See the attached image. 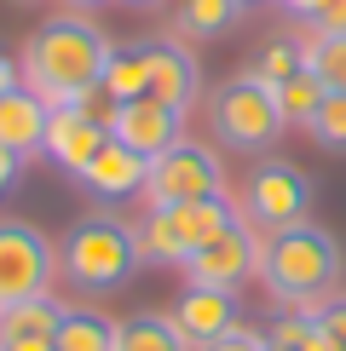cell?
Instances as JSON below:
<instances>
[{
    "label": "cell",
    "mask_w": 346,
    "mask_h": 351,
    "mask_svg": "<svg viewBox=\"0 0 346 351\" xmlns=\"http://www.w3.org/2000/svg\"><path fill=\"white\" fill-rule=\"evenodd\" d=\"M196 351H266V334H254V328H231V334H220V340H208V346H196Z\"/></svg>",
    "instance_id": "28"
},
{
    "label": "cell",
    "mask_w": 346,
    "mask_h": 351,
    "mask_svg": "<svg viewBox=\"0 0 346 351\" xmlns=\"http://www.w3.org/2000/svg\"><path fill=\"white\" fill-rule=\"evenodd\" d=\"M144 254H139V225L110 208L86 213L69 225V237L58 242V271L81 288V294H115L139 276Z\"/></svg>",
    "instance_id": "3"
},
{
    "label": "cell",
    "mask_w": 346,
    "mask_h": 351,
    "mask_svg": "<svg viewBox=\"0 0 346 351\" xmlns=\"http://www.w3.org/2000/svg\"><path fill=\"white\" fill-rule=\"evenodd\" d=\"M179 271H185V282H196V288H225V294H237V288L260 271V230L249 219H237V225L220 230L214 242H202Z\"/></svg>",
    "instance_id": "9"
},
{
    "label": "cell",
    "mask_w": 346,
    "mask_h": 351,
    "mask_svg": "<svg viewBox=\"0 0 346 351\" xmlns=\"http://www.w3.org/2000/svg\"><path fill=\"white\" fill-rule=\"evenodd\" d=\"M260 282L277 305H317L341 288L346 276V247L329 225L317 219H300V225H283L271 237H260Z\"/></svg>",
    "instance_id": "2"
},
{
    "label": "cell",
    "mask_w": 346,
    "mask_h": 351,
    "mask_svg": "<svg viewBox=\"0 0 346 351\" xmlns=\"http://www.w3.org/2000/svg\"><path fill=\"white\" fill-rule=\"evenodd\" d=\"M127 6H156V0H127Z\"/></svg>",
    "instance_id": "34"
},
{
    "label": "cell",
    "mask_w": 346,
    "mask_h": 351,
    "mask_svg": "<svg viewBox=\"0 0 346 351\" xmlns=\"http://www.w3.org/2000/svg\"><path fill=\"white\" fill-rule=\"evenodd\" d=\"M144 81H150V40L144 47H115L98 86H104L115 104H127V98H144Z\"/></svg>",
    "instance_id": "18"
},
{
    "label": "cell",
    "mask_w": 346,
    "mask_h": 351,
    "mask_svg": "<svg viewBox=\"0 0 346 351\" xmlns=\"http://www.w3.org/2000/svg\"><path fill=\"white\" fill-rule=\"evenodd\" d=\"M231 225H237V202H231V196L150 208L139 219V254H144V265H185L202 242H214Z\"/></svg>",
    "instance_id": "5"
},
{
    "label": "cell",
    "mask_w": 346,
    "mask_h": 351,
    "mask_svg": "<svg viewBox=\"0 0 346 351\" xmlns=\"http://www.w3.org/2000/svg\"><path fill=\"white\" fill-rule=\"evenodd\" d=\"M242 219H249L260 237L312 219V179H306L295 162H283V156L260 162L249 179H242Z\"/></svg>",
    "instance_id": "7"
},
{
    "label": "cell",
    "mask_w": 346,
    "mask_h": 351,
    "mask_svg": "<svg viewBox=\"0 0 346 351\" xmlns=\"http://www.w3.org/2000/svg\"><path fill=\"white\" fill-rule=\"evenodd\" d=\"M144 98H156V104L191 115L196 98H202V64L196 52L185 47L179 35L173 40H150V81H144Z\"/></svg>",
    "instance_id": "10"
},
{
    "label": "cell",
    "mask_w": 346,
    "mask_h": 351,
    "mask_svg": "<svg viewBox=\"0 0 346 351\" xmlns=\"http://www.w3.org/2000/svg\"><path fill=\"white\" fill-rule=\"evenodd\" d=\"M312 311H317V323H323V334H329V340H335V346L346 351V288H335L329 300H317Z\"/></svg>",
    "instance_id": "26"
},
{
    "label": "cell",
    "mask_w": 346,
    "mask_h": 351,
    "mask_svg": "<svg viewBox=\"0 0 346 351\" xmlns=\"http://www.w3.org/2000/svg\"><path fill=\"white\" fill-rule=\"evenodd\" d=\"M144 156L139 150H127L122 138H110L104 150L93 156L81 173H76V184L86 190V196H104V202H122V196H133V190H144Z\"/></svg>",
    "instance_id": "15"
},
{
    "label": "cell",
    "mask_w": 346,
    "mask_h": 351,
    "mask_svg": "<svg viewBox=\"0 0 346 351\" xmlns=\"http://www.w3.org/2000/svg\"><path fill=\"white\" fill-rule=\"evenodd\" d=\"M271 346H283V351H341L323 334V323H317L312 305H295L288 317H277V323H271Z\"/></svg>",
    "instance_id": "21"
},
{
    "label": "cell",
    "mask_w": 346,
    "mask_h": 351,
    "mask_svg": "<svg viewBox=\"0 0 346 351\" xmlns=\"http://www.w3.org/2000/svg\"><path fill=\"white\" fill-rule=\"evenodd\" d=\"M214 196H225V167H220V150H214V144L179 138L173 150L150 156V167H144V202H150V208L214 202Z\"/></svg>",
    "instance_id": "6"
},
{
    "label": "cell",
    "mask_w": 346,
    "mask_h": 351,
    "mask_svg": "<svg viewBox=\"0 0 346 351\" xmlns=\"http://www.w3.org/2000/svg\"><path fill=\"white\" fill-rule=\"evenodd\" d=\"M0 351H58V334H35V340H0Z\"/></svg>",
    "instance_id": "30"
},
{
    "label": "cell",
    "mask_w": 346,
    "mask_h": 351,
    "mask_svg": "<svg viewBox=\"0 0 346 351\" xmlns=\"http://www.w3.org/2000/svg\"><path fill=\"white\" fill-rule=\"evenodd\" d=\"M23 6H29V0H23Z\"/></svg>",
    "instance_id": "36"
},
{
    "label": "cell",
    "mask_w": 346,
    "mask_h": 351,
    "mask_svg": "<svg viewBox=\"0 0 346 351\" xmlns=\"http://www.w3.org/2000/svg\"><path fill=\"white\" fill-rule=\"evenodd\" d=\"M58 276V247L29 219H0V305L41 300Z\"/></svg>",
    "instance_id": "8"
},
{
    "label": "cell",
    "mask_w": 346,
    "mask_h": 351,
    "mask_svg": "<svg viewBox=\"0 0 346 351\" xmlns=\"http://www.w3.org/2000/svg\"><path fill=\"white\" fill-rule=\"evenodd\" d=\"M323 93H329V86L317 81L312 69L288 75V81L277 86V110H283V121H288V127H306L312 115H317V104H323Z\"/></svg>",
    "instance_id": "23"
},
{
    "label": "cell",
    "mask_w": 346,
    "mask_h": 351,
    "mask_svg": "<svg viewBox=\"0 0 346 351\" xmlns=\"http://www.w3.org/2000/svg\"><path fill=\"white\" fill-rule=\"evenodd\" d=\"M266 351H283V346H271V340H266Z\"/></svg>",
    "instance_id": "35"
},
{
    "label": "cell",
    "mask_w": 346,
    "mask_h": 351,
    "mask_svg": "<svg viewBox=\"0 0 346 351\" xmlns=\"http://www.w3.org/2000/svg\"><path fill=\"white\" fill-rule=\"evenodd\" d=\"M18 167H23V156H12L6 144H0V196H6V190L18 184Z\"/></svg>",
    "instance_id": "29"
},
{
    "label": "cell",
    "mask_w": 346,
    "mask_h": 351,
    "mask_svg": "<svg viewBox=\"0 0 346 351\" xmlns=\"http://www.w3.org/2000/svg\"><path fill=\"white\" fill-rule=\"evenodd\" d=\"M115 40L98 29L86 12H52L41 18V29L23 35V52H18V81L29 93H41L47 104H76L86 98L98 81H104V64H110Z\"/></svg>",
    "instance_id": "1"
},
{
    "label": "cell",
    "mask_w": 346,
    "mask_h": 351,
    "mask_svg": "<svg viewBox=\"0 0 346 351\" xmlns=\"http://www.w3.org/2000/svg\"><path fill=\"white\" fill-rule=\"evenodd\" d=\"M58 317H64V305H58L52 294L0 305V340H35V334H58Z\"/></svg>",
    "instance_id": "20"
},
{
    "label": "cell",
    "mask_w": 346,
    "mask_h": 351,
    "mask_svg": "<svg viewBox=\"0 0 346 351\" xmlns=\"http://www.w3.org/2000/svg\"><path fill=\"white\" fill-rule=\"evenodd\" d=\"M277 6H283V12H295V18H312L317 0H277Z\"/></svg>",
    "instance_id": "31"
},
{
    "label": "cell",
    "mask_w": 346,
    "mask_h": 351,
    "mask_svg": "<svg viewBox=\"0 0 346 351\" xmlns=\"http://www.w3.org/2000/svg\"><path fill=\"white\" fill-rule=\"evenodd\" d=\"M104 144H110V121L86 115L81 104H52V121H47V156L69 173V179H76V173L93 162Z\"/></svg>",
    "instance_id": "12"
},
{
    "label": "cell",
    "mask_w": 346,
    "mask_h": 351,
    "mask_svg": "<svg viewBox=\"0 0 346 351\" xmlns=\"http://www.w3.org/2000/svg\"><path fill=\"white\" fill-rule=\"evenodd\" d=\"M115 351H191L168 311H133L115 323Z\"/></svg>",
    "instance_id": "16"
},
{
    "label": "cell",
    "mask_w": 346,
    "mask_h": 351,
    "mask_svg": "<svg viewBox=\"0 0 346 351\" xmlns=\"http://www.w3.org/2000/svg\"><path fill=\"white\" fill-rule=\"evenodd\" d=\"M317 150H335V156H346V93H323V104H317V115L306 127H300Z\"/></svg>",
    "instance_id": "24"
},
{
    "label": "cell",
    "mask_w": 346,
    "mask_h": 351,
    "mask_svg": "<svg viewBox=\"0 0 346 351\" xmlns=\"http://www.w3.org/2000/svg\"><path fill=\"white\" fill-rule=\"evenodd\" d=\"M208 127L214 138L225 144V150H242V156H260L271 150V144L283 138V110H277V86L260 81L254 69H242V75L220 81L208 93Z\"/></svg>",
    "instance_id": "4"
},
{
    "label": "cell",
    "mask_w": 346,
    "mask_h": 351,
    "mask_svg": "<svg viewBox=\"0 0 346 351\" xmlns=\"http://www.w3.org/2000/svg\"><path fill=\"white\" fill-rule=\"evenodd\" d=\"M242 6H249V0H179V18H173V35H191V40L225 35V29L242 18Z\"/></svg>",
    "instance_id": "19"
},
{
    "label": "cell",
    "mask_w": 346,
    "mask_h": 351,
    "mask_svg": "<svg viewBox=\"0 0 346 351\" xmlns=\"http://www.w3.org/2000/svg\"><path fill=\"white\" fill-rule=\"evenodd\" d=\"M110 138H122L127 150H139L144 162H150V156H162V150H173V144L185 138V115L156 104V98H127V104H115V115H110Z\"/></svg>",
    "instance_id": "11"
},
{
    "label": "cell",
    "mask_w": 346,
    "mask_h": 351,
    "mask_svg": "<svg viewBox=\"0 0 346 351\" xmlns=\"http://www.w3.org/2000/svg\"><path fill=\"white\" fill-rule=\"evenodd\" d=\"M6 86H18V64H12V58H0V93H6Z\"/></svg>",
    "instance_id": "32"
},
{
    "label": "cell",
    "mask_w": 346,
    "mask_h": 351,
    "mask_svg": "<svg viewBox=\"0 0 346 351\" xmlns=\"http://www.w3.org/2000/svg\"><path fill=\"white\" fill-rule=\"evenodd\" d=\"M300 52L329 93H346V35H300Z\"/></svg>",
    "instance_id": "22"
},
{
    "label": "cell",
    "mask_w": 346,
    "mask_h": 351,
    "mask_svg": "<svg viewBox=\"0 0 346 351\" xmlns=\"http://www.w3.org/2000/svg\"><path fill=\"white\" fill-rule=\"evenodd\" d=\"M300 69H306V52H300V40H271V47L260 52L254 75H260V81H271V86H283L288 75H300Z\"/></svg>",
    "instance_id": "25"
},
{
    "label": "cell",
    "mask_w": 346,
    "mask_h": 351,
    "mask_svg": "<svg viewBox=\"0 0 346 351\" xmlns=\"http://www.w3.org/2000/svg\"><path fill=\"white\" fill-rule=\"evenodd\" d=\"M306 35H346V0H317L306 18Z\"/></svg>",
    "instance_id": "27"
},
{
    "label": "cell",
    "mask_w": 346,
    "mask_h": 351,
    "mask_svg": "<svg viewBox=\"0 0 346 351\" xmlns=\"http://www.w3.org/2000/svg\"><path fill=\"white\" fill-rule=\"evenodd\" d=\"M47 121H52V104L41 93H29V86H6L0 93V144H6L12 156H41L47 150Z\"/></svg>",
    "instance_id": "14"
},
{
    "label": "cell",
    "mask_w": 346,
    "mask_h": 351,
    "mask_svg": "<svg viewBox=\"0 0 346 351\" xmlns=\"http://www.w3.org/2000/svg\"><path fill=\"white\" fill-rule=\"evenodd\" d=\"M173 328L185 334V346H208V340H220V334L237 328V317H242V305L237 294H225V288H196V282H185V294L173 300Z\"/></svg>",
    "instance_id": "13"
},
{
    "label": "cell",
    "mask_w": 346,
    "mask_h": 351,
    "mask_svg": "<svg viewBox=\"0 0 346 351\" xmlns=\"http://www.w3.org/2000/svg\"><path fill=\"white\" fill-rule=\"evenodd\" d=\"M58 351H115V323L104 311H93V305H64Z\"/></svg>",
    "instance_id": "17"
},
{
    "label": "cell",
    "mask_w": 346,
    "mask_h": 351,
    "mask_svg": "<svg viewBox=\"0 0 346 351\" xmlns=\"http://www.w3.org/2000/svg\"><path fill=\"white\" fill-rule=\"evenodd\" d=\"M69 6H76V12H86V6H104V0H69Z\"/></svg>",
    "instance_id": "33"
}]
</instances>
